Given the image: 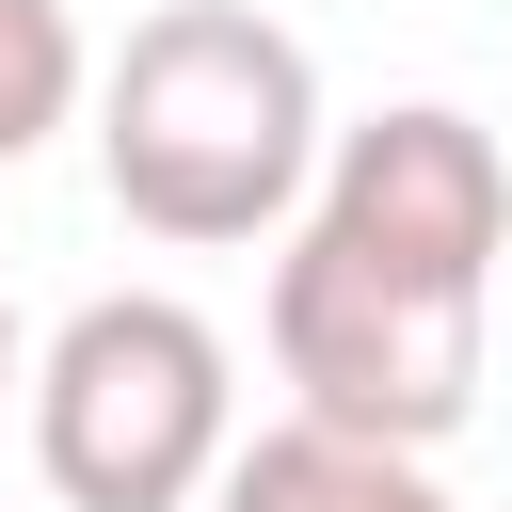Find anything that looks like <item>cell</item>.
<instances>
[{
  "label": "cell",
  "instance_id": "obj_4",
  "mask_svg": "<svg viewBox=\"0 0 512 512\" xmlns=\"http://www.w3.org/2000/svg\"><path fill=\"white\" fill-rule=\"evenodd\" d=\"M208 512H464V496L432 480V448H368V432L272 416V432H240V464L208 480Z\"/></svg>",
  "mask_w": 512,
  "mask_h": 512
},
{
  "label": "cell",
  "instance_id": "obj_3",
  "mask_svg": "<svg viewBox=\"0 0 512 512\" xmlns=\"http://www.w3.org/2000/svg\"><path fill=\"white\" fill-rule=\"evenodd\" d=\"M32 464L64 512H192L240 464V352L176 288H96L32 352Z\"/></svg>",
  "mask_w": 512,
  "mask_h": 512
},
{
  "label": "cell",
  "instance_id": "obj_2",
  "mask_svg": "<svg viewBox=\"0 0 512 512\" xmlns=\"http://www.w3.org/2000/svg\"><path fill=\"white\" fill-rule=\"evenodd\" d=\"M336 128H320V64L288 16L256 0H160L128 16V48L96 64V176L144 240H272L304 224Z\"/></svg>",
  "mask_w": 512,
  "mask_h": 512
},
{
  "label": "cell",
  "instance_id": "obj_6",
  "mask_svg": "<svg viewBox=\"0 0 512 512\" xmlns=\"http://www.w3.org/2000/svg\"><path fill=\"white\" fill-rule=\"evenodd\" d=\"M16 384H32V352H16V304H0V400H16Z\"/></svg>",
  "mask_w": 512,
  "mask_h": 512
},
{
  "label": "cell",
  "instance_id": "obj_5",
  "mask_svg": "<svg viewBox=\"0 0 512 512\" xmlns=\"http://www.w3.org/2000/svg\"><path fill=\"white\" fill-rule=\"evenodd\" d=\"M96 96V48H80V16L64 0H0V160H32L64 112Z\"/></svg>",
  "mask_w": 512,
  "mask_h": 512
},
{
  "label": "cell",
  "instance_id": "obj_1",
  "mask_svg": "<svg viewBox=\"0 0 512 512\" xmlns=\"http://www.w3.org/2000/svg\"><path fill=\"white\" fill-rule=\"evenodd\" d=\"M512 256V160L480 112L400 96L336 128L288 256H272V368L288 416L368 448H448L480 416V304Z\"/></svg>",
  "mask_w": 512,
  "mask_h": 512
}]
</instances>
